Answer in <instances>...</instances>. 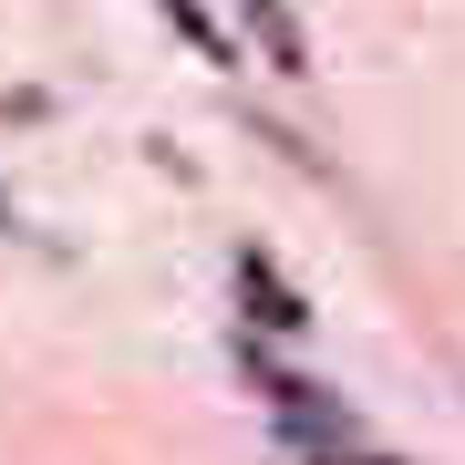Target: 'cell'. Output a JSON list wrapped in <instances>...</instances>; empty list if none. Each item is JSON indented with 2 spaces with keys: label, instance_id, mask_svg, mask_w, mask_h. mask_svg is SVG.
<instances>
[{
  "label": "cell",
  "instance_id": "6da1fadb",
  "mask_svg": "<svg viewBox=\"0 0 465 465\" xmlns=\"http://www.w3.org/2000/svg\"><path fill=\"white\" fill-rule=\"evenodd\" d=\"M269 393H280V424H290V434H311L321 455H331V445H351V414H341L331 393H311V382H280V372H269Z\"/></svg>",
  "mask_w": 465,
  "mask_h": 465
},
{
  "label": "cell",
  "instance_id": "7a4b0ae2",
  "mask_svg": "<svg viewBox=\"0 0 465 465\" xmlns=\"http://www.w3.org/2000/svg\"><path fill=\"white\" fill-rule=\"evenodd\" d=\"M238 21H249V42H259V63H269V73H311V42H300L290 0H238Z\"/></svg>",
  "mask_w": 465,
  "mask_h": 465
},
{
  "label": "cell",
  "instance_id": "3957f363",
  "mask_svg": "<svg viewBox=\"0 0 465 465\" xmlns=\"http://www.w3.org/2000/svg\"><path fill=\"white\" fill-rule=\"evenodd\" d=\"M238 280H249V300H259V331H300V321H311V311H300V300L280 290V269H269L259 249H249V259H238Z\"/></svg>",
  "mask_w": 465,
  "mask_h": 465
}]
</instances>
